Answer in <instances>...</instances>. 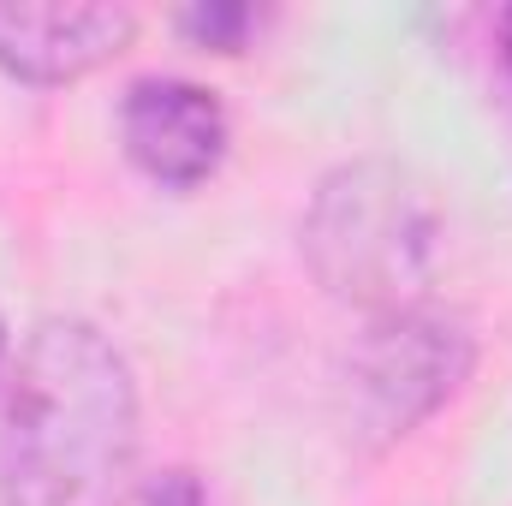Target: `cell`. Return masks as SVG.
Wrapping results in <instances>:
<instances>
[{
	"label": "cell",
	"instance_id": "obj_1",
	"mask_svg": "<svg viewBox=\"0 0 512 506\" xmlns=\"http://www.w3.org/2000/svg\"><path fill=\"white\" fill-rule=\"evenodd\" d=\"M137 381L84 316H48L18 352L0 423V506H126Z\"/></svg>",
	"mask_w": 512,
	"mask_h": 506
},
{
	"label": "cell",
	"instance_id": "obj_2",
	"mask_svg": "<svg viewBox=\"0 0 512 506\" xmlns=\"http://www.w3.org/2000/svg\"><path fill=\"white\" fill-rule=\"evenodd\" d=\"M304 262L340 304L411 310L441 262V203L399 161H346L304 209Z\"/></svg>",
	"mask_w": 512,
	"mask_h": 506
},
{
	"label": "cell",
	"instance_id": "obj_3",
	"mask_svg": "<svg viewBox=\"0 0 512 506\" xmlns=\"http://www.w3.org/2000/svg\"><path fill=\"white\" fill-rule=\"evenodd\" d=\"M471 364H477V346L459 316H441L429 304L376 316L346 364L352 435L364 447H393L465 387Z\"/></svg>",
	"mask_w": 512,
	"mask_h": 506
},
{
	"label": "cell",
	"instance_id": "obj_4",
	"mask_svg": "<svg viewBox=\"0 0 512 506\" xmlns=\"http://www.w3.org/2000/svg\"><path fill=\"white\" fill-rule=\"evenodd\" d=\"M131 167L167 191H197L227 161V108L191 78H137L120 102Z\"/></svg>",
	"mask_w": 512,
	"mask_h": 506
},
{
	"label": "cell",
	"instance_id": "obj_5",
	"mask_svg": "<svg viewBox=\"0 0 512 506\" xmlns=\"http://www.w3.org/2000/svg\"><path fill=\"white\" fill-rule=\"evenodd\" d=\"M126 6H66V0H0V72L18 84H78L131 42Z\"/></svg>",
	"mask_w": 512,
	"mask_h": 506
},
{
	"label": "cell",
	"instance_id": "obj_6",
	"mask_svg": "<svg viewBox=\"0 0 512 506\" xmlns=\"http://www.w3.org/2000/svg\"><path fill=\"white\" fill-rule=\"evenodd\" d=\"M179 30H185L197 48L239 54V48H245V36L256 30V12H251V6H191V12H179Z\"/></svg>",
	"mask_w": 512,
	"mask_h": 506
},
{
	"label": "cell",
	"instance_id": "obj_7",
	"mask_svg": "<svg viewBox=\"0 0 512 506\" xmlns=\"http://www.w3.org/2000/svg\"><path fill=\"white\" fill-rule=\"evenodd\" d=\"M143 506H209V495H203V477H197V471L173 465V471H161V477L143 489Z\"/></svg>",
	"mask_w": 512,
	"mask_h": 506
},
{
	"label": "cell",
	"instance_id": "obj_8",
	"mask_svg": "<svg viewBox=\"0 0 512 506\" xmlns=\"http://www.w3.org/2000/svg\"><path fill=\"white\" fill-rule=\"evenodd\" d=\"M501 48H507V66H512V12L501 18Z\"/></svg>",
	"mask_w": 512,
	"mask_h": 506
},
{
	"label": "cell",
	"instance_id": "obj_9",
	"mask_svg": "<svg viewBox=\"0 0 512 506\" xmlns=\"http://www.w3.org/2000/svg\"><path fill=\"white\" fill-rule=\"evenodd\" d=\"M0 358H6V322H0Z\"/></svg>",
	"mask_w": 512,
	"mask_h": 506
}]
</instances>
